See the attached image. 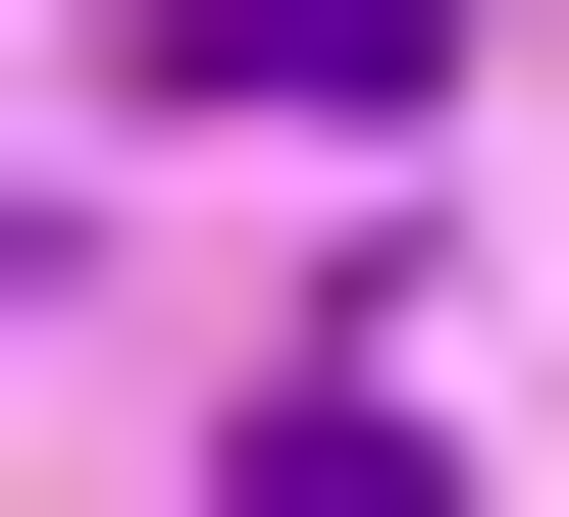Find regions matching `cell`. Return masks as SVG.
Returning a JSON list of instances; mask_svg holds the SVG:
<instances>
[{"instance_id":"cell-1","label":"cell","mask_w":569,"mask_h":517,"mask_svg":"<svg viewBox=\"0 0 569 517\" xmlns=\"http://www.w3.org/2000/svg\"><path fill=\"white\" fill-rule=\"evenodd\" d=\"M104 52H156V103H311V156H362V103H415V0H104Z\"/></svg>"},{"instance_id":"cell-2","label":"cell","mask_w":569,"mask_h":517,"mask_svg":"<svg viewBox=\"0 0 569 517\" xmlns=\"http://www.w3.org/2000/svg\"><path fill=\"white\" fill-rule=\"evenodd\" d=\"M259 517H415V414H259Z\"/></svg>"}]
</instances>
